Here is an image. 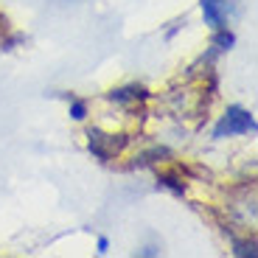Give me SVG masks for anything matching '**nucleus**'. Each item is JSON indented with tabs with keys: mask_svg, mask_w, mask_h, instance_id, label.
<instances>
[{
	"mask_svg": "<svg viewBox=\"0 0 258 258\" xmlns=\"http://www.w3.org/2000/svg\"><path fill=\"white\" fill-rule=\"evenodd\" d=\"M107 250H110V241H107V239H104V236H101V239H98V252H101V255H104V252H107Z\"/></svg>",
	"mask_w": 258,
	"mask_h": 258,
	"instance_id": "8",
	"label": "nucleus"
},
{
	"mask_svg": "<svg viewBox=\"0 0 258 258\" xmlns=\"http://www.w3.org/2000/svg\"><path fill=\"white\" fill-rule=\"evenodd\" d=\"M149 93L143 90V87H138V84H132V87H121V90H112L110 96V101H115V104H138V101H143Z\"/></svg>",
	"mask_w": 258,
	"mask_h": 258,
	"instance_id": "4",
	"label": "nucleus"
},
{
	"mask_svg": "<svg viewBox=\"0 0 258 258\" xmlns=\"http://www.w3.org/2000/svg\"><path fill=\"white\" fill-rule=\"evenodd\" d=\"M202 17H205V26L222 28L225 26V3L222 0H202Z\"/></svg>",
	"mask_w": 258,
	"mask_h": 258,
	"instance_id": "3",
	"label": "nucleus"
},
{
	"mask_svg": "<svg viewBox=\"0 0 258 258\" xmlns=\"http://www.w3.org/2000/svg\"><path fill=\"white\" fill-rule=\"evenodd\" d=\"M247 132H255V118L247 110H241V107H227V112L219 118V123L213 126V138H216V141L247 135Z\"/></svg>",
	"mask_w": 258,
	"mask_h": 258,
	"instance_id": "1",
	"label": "nucleus"
},
{
	"mask_svg": "<svg viewBox=\"0 0 258 258\" xmlns=\"http://www.w3.org/2000/svg\"><path fill=\"white\" fill-rule=\"evenodd\" d=\"M233 252H236V255H250V258H255V244H252V241H250V244H236V250H233Z\"/></svg>",
	"mask_w": 258,
	"mask_h": 258,
	"instance_id": "7",
	"label": "nucleus"
},
{
	"mask_svg": "<svg viewBox=\"0 0 258 258\" xmlns=\"http://www.w3.org/2000/svg\"><path fill=\"white\" fill-rule=\"evenodd\" d=\"M213 45L219 48V51H230V48L236 45V37H233L230 31H225V28H216V37H213Z\"/></svg>",
	"mask_w": 258,
	"mask_h": 258,
	"instance_id": "5",
	"label": "nucleus"
},
{
	"mask_svg": "<svg viewBox=\"0 0 258 258\" xmlns=\"http://www.w3.org/2000/svg\"><path fill=\"white\" fill-rule=\"evenodd\" d=\"M87 138H90V152L98 160H110L115 152H121V149L126 146V138L123 135H104L98 129H90Z\"/></svg>",
	"mask_w": 258,
	"mask_h": 258,
	"instance_id": "2",
	"label": "nucleus"
},
{
	"mask_svg": "<svg viewBox=\"0 0 258 258\" xmlns=\"http://www.w3.org/2000/svg\"><path fill=\"white\" fill-rule=\"evenodd\" d=\"M71 115L76 118V121H82V118L87 115V107H84V101H71Z\"/></svg>",
	"mask_w": 258,
	"mask_h": 258,
	"instance_id": "6",
	"label": "nucleus"
}]
</instances>
